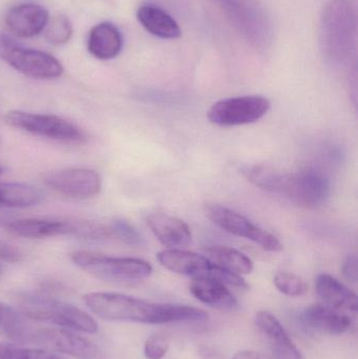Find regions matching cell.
<instances>
[{"label":"cell","mask_w":358,"mask_h":359,"mask_svg":"<svg viewBox=\"0 0 358 359\" xmlns=\"http://www.w3.org/2000/svg\"><path fill=\"white\" fill-rule=\"evenodd\" d=\"M71 259L80 269L107 282H140L153 273L149 262L135 257H113L90 251H76L71 253Z\"/></svg>","instance_id":"4"},{"label":"cell","mask_w":358,"mask_h":359,"mask_svg":"<svg viewBox=\"0 0 358 359\" xmlns=\"http://www.w3.org/2000/svg\"><path fill=\"white\" fill-rule=\"evenodd\" d=\"M157 259L164 268L180 276L193 278H212L224 283L227 286L241 289L248 287L241 276L214 265L207 257L193 251L166 249L158 253Z\"/></svg>","instance_id":"7"},{"label":"cell","mask_w":358,"mask_h":359,"mask_svg":"<svg viewBox=\"0 0 358 359\" xmlns=\"http://www.w3.org/2000/svg\"><path fill=\"white\" fill-rule=\"evenodd\" d=\"M243 174L256 187L273 194L279 192L283 172L270 166L254 165L244 168Z\"/></svg>","instance_id":"25"},{"label":"cell","mask_w":358,"mask_h":359,"mask_svg":"<svg viewBox=\"0 0 358 359\" xmlns=\"http://www.w3.org/2000/svg\"><path fill=\"white\" fill-rule=\"evenodd\" d=\"M44 29H46V40L56 46L67 43L73 35L71 21L64 15H59L54 17L52 21L48 20Z\"/></svg>","instance_id":"28"},{"label":"cell","mask_w":358,"mask_h":359,"mask_svg":"<svg viewBox=\"0 0 358 359\" xmlns=\"http://www.w3.org/2000/svg\"><path fill=\"white\" fill-rule=\"evenodd\" d=\"M329 179L315 168H306L294 174H284L279 194L303 207H317L330 196Z\"/></svg>","instance_id":"12"},{"label":"cell","mask_w":358,"mask_h":359,"mask_svg":"<svg viewBox=\"0 0 358 359\" xmlns=\"http://www.w3.org/2000/svg\"><path fill=\"white\" fill-rule=\"evenodd\" d=\"M270 107V101L265 97H233L214 103L207 116L212 124L222 128L247 126L262 119Z\"/></svg>","instance_id":"11"},{"label":"cell","mask_w":358,"mask_h":359,"mask_svg":"<svg viewBox=\"0 0 358 359\" xmlns=\"http://www.w3.org/2000/svg\"><path fill=\"white\" fill-rule=\"evenodd\" d=\"M205 213L212 223L228 233L252 241L261 248L270 252L283 250V244L277 236L259 227L249 219L233 209L222 205L209 204L205 207Z\"/></svg>","instance_id":"10"},{"label":"cell","mask_w":358,"mask_h":359,"mask_svg":"<svg viewBox=\"0 0 358 359\" xmlns=\"http://www.w3.org/2000/svg\"><path fill=\"white\" fill-rule=\"evenodd\" d=\"M11 233L27 238H53L59 236H74L75 222L50 219H22L6 224Z\"/></svg>","instance_id":"19"},{"label":"cell","mask_w":358,"mask_h":359,"mask_svg":"<svg viewBox=\"0 0 358 359\" xmlns=\"http://www.w3.org/2000/svg\"><path fill=\"white\" fill-rule=\"evenodd\" d=\"M0 271H1V267H0Z\"/></svg>","instance_id":"36"},{"label":"cell","mask_w":358,"mask_h":359,"mask_svg":"<svg viewBox=\"0 0 358 359\" xmlns=\"http://www.w3.org/2000/svg\"><path fill=\"white\" fill-rule=\"evenodd\" d=\"M19 343L33 344L76 359H101L98 346L67 329L37 328L29 324Z\"/></svg>","instance_id":"9"},{"label":"cell","mask_w":358,"mask_h":359,"mask_svg":"<svg viewBox=\"0 0 358 359\" xmlns=\"http://www.w3.org/2000/svg\"><path fill=\"white\" fill-rule=\"evenodd\" d=\"M189 290L198 301L209 307L221 310H233L237 308V299L227 288V285L214 278H193Z\"/></svg>","instance_id":"20"},{"label":"cell","mask_w":358,"mask_h":359,"mask_svg":"<svg viewBox=\"0 0 358 359\" xmlns=\"http://www.w3.org/2000/svg\"><path fill=\"white\" fill-rule=\"evenodd\" d=\"M233 359H263L260 354L254 351L237 352Z\"/></svg>","instance_id":"34"},{"label":"cell","mask_w":358,"mask_h":359,"mask_svg":"<svg viewBox=\"0 0 358 359\" xmlns=\"http://www.w3.org/2000/svg\"><path fill=\"white\" fill-rule=\"evenodd\" d=\"M205 257L214 265L237 276H248L254 271V262L237 249L225 246H212L204 250Z\"/></svg>","instance_id":"23"},{"label":"cell","mask_w":358,"mask_h":359,"mask_svg":"<svg viewBox=\"0 0 358 359\" xmlns=\"http://www.w3.org/2000/svg\"><path fill=\"white\" fill-rule=\"evenodd\" d=\"M137 19L151 35L162 39H177L181 36L178 22L161 8L153 4L140 6Z\"/></svg>","instance_id":"22"},{"label":"cell","mask_w":358,"mask_h":359,"mask_svg":"<svg viewBox=\"0 0 358 359\" xmlns=\"http://www.w3.org/2000/svg\"><path fill=\"white\" fill-rule=\"evenodd\" d=\"M240 35L256 48L273 39L270 19L259 0H214Z\"/></svg>","instance_id":"5"},{"label":"cell","mask_w":358,"mask_h":359,"mask_svg":"<svg viewBox=\"0 0 358 359\" xmlns=\"http://www.w3.org/2000/svg\"><path fill=\"white\" fill-rule=\"evenodd\" d=\"M2 205L8 207H31L41 202L39 190L22 183H2Z\"/></svg>","instance_id":"24"},{"label":"cell","mask_w":358,"mask_h":359,"mask_svg":"<svg viewBox=\"0 0 358 359\" xmlns=\"http://www.w3.org/2000/svg\"><path fill=\"white\" fill-rule=\"evenodd\" d=\"M123 38L121 32L111 22L95 25L88 36V52L100 60L115 58L121 52Z\"/></svg>","instance_id":"21"},{"label":"cell","mask_w":358,"mask_h":359,"mask_svg":"<svg viewBox=\"0 0 358 359\" xmlns=\"http://www.w3.org/2000/svg\"><path fill=\"white\" fill-rule=\"evenodd\" d=\"M315 290L323 305L338 311L357 313V295L344 284L327 273L319 274L315 280Z\"/></svg>","instance_id":"17"},{"label":"cell","mask_w":358,"mask_h":359,"mask_svg":"<svg viewBox=\"0 0 358 359\" xmlns=\"http://www.w3.org/2000/svg\"><path fill=\"white\" fill-rule=\"evenodd\" d=\"M321 42L330 56L342 59L357 46V16L348 0H331L324 8Z\"/></svg>","instance_id":"3"},{"label":"cell","mask_w":358,"mask_h":359,"mask_svg":"<svg viewBox=\"0 0 358 359\" xmlns=\"http://www.w3.org/2000/svg\"><path fill=\"white\" fill-rule=\"evenodd\" d=\"M4 119L13 128L58 142L80 144L88 139L81 128L58 116L12 111Z\"/></svg>","instance_id":"8"},{"label":"cell","mask_w":358,"mask_h":359,"mask_svg":"<svg viewBox=\"0 0 358 359\" xmlns=\"http://www.w3.org/2000/svg\"><path fill=\"white\" fill-rule=\"evenodd\" d=\"M1 174H2V170H1V168H0V175H1Z\"/></svg>","instance_id":"35"},{"label":"cell","mask_w":358,"mask_h":359,"mask_svg":"<svg viewBox=\"0 0 358 359\" xmlns=\"http://www.w3.org/2000/svg\"><path fill=\"white\" fill-rule=\"evenodd\" d=\"M256 325L277 358L304 359L283 325L273 313L268 311L258 312L256 316Z\"/></svg>","instance_id":"16"},{"label":"cell","mask_w":358,"mask_h":359,"mask_svg":"<svg viewBox=\"0 0 358 359\" xmlns=\"http://www.w3.org/2000/svg\"><path fill=\"white\" fill-rule=\"evenodd\" d=\"M18 310L23 316L36 322L60 327L67 330L95 334L98 323L79 308L43 293L25 292L18 297Z\"/></svg>","instance_id":"2"},{"label":"cell","mask_w":358,"mask_h":359,"mask_svg":"<svg viewBox=\"0 0 358 359\" xmlns=\"http://www.w3.org/2000/svg\"><path fill=\"white\" fill-rule=\"evenodd\" d=\"M273 280L277 290L288 297H303L308 291L307 283L300 276L290 272H279L275 274Z\"/></svg>","instance_id":"29"},{"label":"cell","mask_w":358,"mask_h":359,"mask_svg":"<svg viewBox=\"0 0 358 359\" xmlns=\"http://www.w3.org/2000/svg\"><path fill=\"white\" fill-rule=\"evenodd\" d=\"M43 181L50 189L74 198H94L101 190L98 172L88 168H67L48 172Z\"/></svg>","instance_id":"13"},{"label":"cell","mask_w":358,"mask_h":359,"mask_svg":"<svg viewBox=\"0 0 358 359\" xmlns=\"http://www.w3.org/2000/svg\"><path fill=\"white\" fill-rule=\"evenodd\" d=\"M111 236L118 238L123 242L124 244L130 246L138 247L143 244V238L136 228L124 221V219H118L113 222L111 226Z\"/></svg>","instance_id":"30"},{"label":"cell","mask_w":358,"mask_h":359,"mask_svg":"<svg viewBox=\"0 0 358 359\" xmlns=\"http://www.w3.org/2000/svg\"><path fill=\"white\" fill-rule=\"evenodd\" d=\"M0 59L33 79H55L63 74L62 65L52 55L25 48L4 33H0Z\"/></svg>","instance_id":"6"},{"label":"cell","mask_w":358,"mask_h":359,"mask_svg":"<svg viewBox=\"0 0 358 359\" xmlns=\"http://www.w3.org/2000/svg\"><path fill=\"white\" fill-rule=\"evenodd\" d=\"M300 320L306 328L330 335L344 334L352 326L350 316L319 304L307 307Z\"/></svg>","instance_id":"15"},{"label":"cell","mask_w":358,"mask_h":359,"mask_svg":"<svg viewBox=\"0 0 358 359\" xmlns=\"http://www.w3.org/2000/svg\"><path fill=\"white\" fill-rule=\"evenodd\" d=\"M50 15L43 6L35 4H22L14 6L6 15L8 31L20 38L37 36L46 29Z\"/></svg>","instance_id":"14"},{"label":"cell","mask_w":358,"mask_h":359,"mask_svg":"<svg viewBox=\"0 0 358 359\" xmlns=\"http://www.w3.org/2000/svg\"><path fill=\"white\" fill-rule=\"evenodd\" d=\"M27 323L29 318L0 302V331L8 339L18 341Z\"/></svg>","instance_id":"26"},{"label":"cell","mask_w":358,"mask_h":359,"mask_svg":"<svg viewBox=\"0 0 358 359\" xmlns=\"http://www.w3.org/2000/svg\"><path fill=\"white\" fill-rule=\"evenodd\" d=\"M83 299L95 316L113 322L162 325L203 322L208 318L205 311L191 306L151 303L121 293L90 292Z\"/></svg>","instance_id":"1"},{"label":"cell","mask_w":358,"mask_h":359,"mask_svg":"<svg viewBox=\"0 0 358 359\" xmlns=\"http://www.w3.org/2000/svg\"><path fill=\"white\" fill-rule=\"evenodd\" d=\"M343 273L347 280L357 283L358 278L357 257V255H349L343 265Z\"/></svg>","instance_id":"33"},{"label":"cell","mask_w":358,"mask_h":359,"mask_svg":"<svg viewBox=\"0 0 358 359\" xmlns=\"http://www.w3.org/2000/svg\"><path fill=\"white\" fill-rule=\"evenodd\" d=\"M0 359H67L56 352L0 343Z\"/></svg>","instance_id":"27"},{"label":"cell","mask_w":358,"mask_h":359,"mask_svg":"<svg viewBox=\"0 0 358 359\" xmlns=\"http://www.w3.org/2000/svg\"><path fill=\"white\" fill-rule=\"evenodd\" d=\"M147 225L164 246L170 249L191 244V228L182 219L166 213H153L147 217Z\"/></svg>","instance_id":"18"},{"label":"cell","mask_w":358,"mask_h":359,"mask_svg":"<svg viewBox=\"0 0 358 359\" xmlns=\"http://www.w3.org/2000/svg\"><path fill=\"white\" fill-rule=\"evenodd\" d=\"M23 253L18 247L8 243L0 242V259L8 263H18L22 259Z\"/></svg>","instance_id":"32"},{"label":"cell","mask_w":358,"mask_h":359,"mask_svg":"<svg viewBox=\"0 0 358 359\" xmlns=\"http://www.w3.org/2000/svg\"><path fill=\"white\" fill-rule=\"evenodd\" d=\"M170 339L165 335H151L144 345V355L147 359H163L170 349Z\"/></svg>","instance_id":"31"}]
</instances>
